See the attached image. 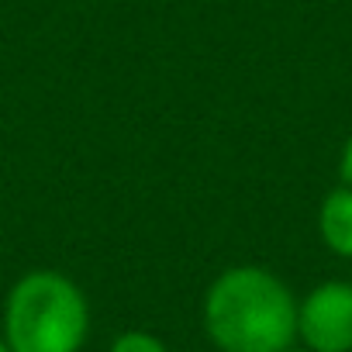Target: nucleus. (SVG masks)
Listing matches in <instances>:
<instances>
[{"mask_svg": "<svg viewBox=\"0 0 352 352\" xmlns=\"http://www.w3.org/2000/svg\"><path fill=\"white\" fill-rule=\"evenodd\" d=\"M204 328L221 352H287L297 338V300L270 270L235 266L211 283Z\"/></svg>", "mask_w": 352, "mask_h": 352, "instance_id": "nucleus-1", "label": "nucleus"}, {"mask_svg": "<svg viewBox=\"0 0 352 352\" xmlns=\"http://www.w3.org/2000/svg\"><path fill=\"white\" fill-rule=\"evenodd\" d=\"M90 331L83 290L52 270L14 283L4 307V338L14 352H80Z\"/></svg>", "mask_w": 352, "mask_h": 352, "instance_id": "nucleus-2", "label": "nucleus"}, {"mask_svg": "<svg viewBox=\"0 0 352 352\" xmlns=\"http://www.w3.org/2000/svg\"><path fill=\"white\" fill-rule=\"evenodd\" d=\"M297 335L311 352H352V283H321L297 304Z\"/></svg>", "mask_w": 352, "mask_h": 352, "instance_id": "nucleus-3", "label": "nucleus"}, {"mask_svg": "<svg viewBox=\"0 0 352 352\" xmlns=\"http://www.w3.org/2000/svg\"><path fill=\"white\" fill-rule=\"evenodd\" d=\"M318 228H321L324 245L335 256L352 259V187H338L321 201Z\"/></svg>", "mask_w": 352, "mask_h": 352, "instance_id": "nucleus-4", "label": "nucleus"}, {"mask_svg": "<svg viewBox=\"0 0 352 352\" xmlns=\"http://www.w3.org/2000/svg\"><path fill=\"white\" fill-rule=\"evenodd\" d=\"M111 352H166V345L152 331H124L114 338Z\"/></svg>", "mask_w": 352, "mask_h": 352, "instance_id": "nucleus-5", "label": "nucleus"}, {"mask_svg": "<svg viewBox=\"0 0 352 352\" xmlns=\"http://www.w3.org/2000/svg\"><path fill=\"white\" fill-rule=\"evenodd\" d=\"M342 180H345V187H352V138L345 142V148H342Z\"/></svg>", "mask_w": 352, "mask_h": 352, "instance_id": "nucleus-6", "label": "nucleus"}, {"mask_svg": "<svg viewBox=\"0 0 352 352\" xmlns=\"http://www.w3.org/2000/svg\"><path fill=\"white\" fill-rule=\"evenodd\" d=\"M0 352H14V349L8 345V338H0Z\"/></svg>", "mask_w": 352, "mask_h": 352, "instance_id": "nucleus-7", "label": "nucleus"}, {"mask_svg": "<svg viewBox=\"0 0 352 352\" xmlns=\"http://www.w3.org/2000/svg\"><path fill=\"white\" fill-rule=\"evenodd\" d=\"M287 352H311V349H287Z\"/></svg>", "mask_w": 352, "mask_h": 352, "instance_id": "nucleus-8", "label": "nucleus"}]
</instances>
